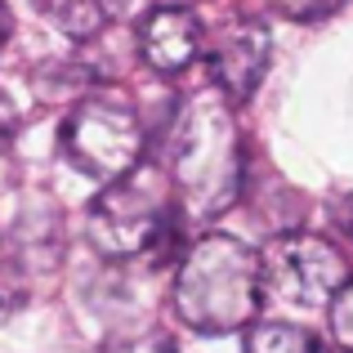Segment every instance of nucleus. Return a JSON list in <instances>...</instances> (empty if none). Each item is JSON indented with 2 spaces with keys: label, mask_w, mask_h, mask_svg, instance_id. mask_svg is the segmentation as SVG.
I'll use <instances>...</instances> for the list:
<instances>
[{
  "label": "nucleus",
  "mask_w": 353,
  "mask_h": 353,
  "mask_svg": "<svg viewBox=\"0 0 353 353\" xmlns=\"http://www.w3.org/2000/svg\"><path fill=\"white\" fill-rule=\"evenodd\" d=\"M170 179L188 219H219L237 206L246 188V148L224 94L201 90L179 103L170 125Z\"/></svg>",
  "instance_id": "obj_1"
},
{
  "label": "nucleus",
  "mask_w": 353,
  "mask_h": 353,
  "mask_svg": "<svg viewBox=\"0 0 353 353\" xmlns=\"http://www.w3.org/2000/svg\"><path fill=\"white\" fill-rule=\"evenodd\" d=\"M183 201L174 179L161 165H139L125 179L108 183L85 210V237L112 264H130V259H143V264L161 268L174 255H188L183 250Z\"/></svg>",
  "instance_id": "obj_2"
},
{
  "label": "nucleus",
  "mask_w": 353,
  "mask_h": 353,
  "mask_svg": "<svg viewBox=\"0 0 353 353\" xmlns=\"http://www.w3.org/2000/svg\"><path fill=\"white\" fill-rule=\"evenodd\" d=\"M264 259L228 233H206L174 268V313L197 336H233L264 304Z\"/></svg>",
  "instance_id": "obj_3"
},
{
  "label": "nucleus",
  "mask_w": 353,
  "mask_h": 353,
  "mask_svg": "<svg viewBox=\"0 0 353 353\" xmlns=\"http://www.w3.org/2000/svg\"><path fill=\"white\" fill-rule=\"evenodd\" d=\"M59 148L68 157L72 170L90 174V179L117 183L130 170H139L143 157V121L125 99L99 94V99H81L59 130Z\"/></svg>",
  "instance_id": "obj_4"
},
{
  "label": "nucleus",
  "mask_w": 353,
  "mask_h": 353,
  "mask_svg": "<svg viewBox=\"0 0 353 353\" xmlns=\"http://www.w3.org/2000/svg\"><path fill=\"white\" fill-rule=\"evenodd\" d=\"M264 286L300 309H331L353 282L349 259L318 233H277L264 246Z\"/></svg>",
  "instance_id": "obj_5"
},
{
  "label": "nucleus",
  "mask_w": 353,
  "mask_h": 353,
  "mask_svg": "<svg viewBox=\"0 0 353 353\" xmlns=\"http://www.w3.org/2000/svg\"><path fill=\"white\" fill-rule=\"evenodd\" d=\"M273 59V36H268L264 18L255 14H228L215 32L206 36V72L210 90L224 94L228 103H246L259 90Z\"/></svg>",
  "instance_id": "obj_6"
},
{
  "label": "nucleus",
  "mask_w": 353,
  "mask_h": 353,
  "mask_svg": "<svg viewBox=\"0 0 353 353\" xmlns=\"http://www.w3.org/2000/svg\"><path fill=\"white\" fill-rule=\"evenodd\" d=\"M134 50L148 72L157 77H179L206 54V27L188 5H157L139 18Z\"/></svg>",
  "instance_id": "obj_7"
},
{
  "label": "nucleus",
  "mask_w": 353,
  "mask_h": 353,
  "mask_svg": "<svg viewBox=\"0 0 353 353\" xmlns=\"http://www.w3.org/2000/svg\"><path fill=\"white\" fill-rule=\"evenodd\" d=\"M130 5H134V0H36V9H41L63 36H72V41H94V36H103L112 23H121V18L130 14Z\"/></svg>",
  "instance_id": "obj_8"
},
{
  "label": "nucleus",
  "mask_w": 353,
  "mask_h": 353,
  "mask_svg": "<svg viewBox=\"0 0 353 353\" xmlns=\"http://www.w3.org/2000/svg\"><path fill=\"white\" fill-rule=\"evenodd\" d=\"M246 353H331V345L309 327L291 322H259L246 331Z\"/></svg>",
  "instance_id": "obj_9"
},
{
  "label": "nucleus",
  "mask_w": 353,
  "mask_h": 353,
  "mask_svg": "<svg viewBox=\"0 0 353 353\" xmlns=\"http://www.w3.org/2000/svg\"><path fill=\"white\" fill-rule=\"evenodd\" d=\"M268 9H273L277 18H286V23H322V18H331L345 0H264Z\"/></svg>",
  "instance_id": "obj_10"
},
{
  "label": "nucleus",
  "mask_w": 353,
  "mask_h": 353,
  "mask_svg": "<svg viewBox=\"0 0 353 353\" xmlns=\"http://www.w3.org/2000/svg\"><path fill=\"white\" fill-rule=\"evenodd\" d=\"M327 322H331V340L353 353V282L336 295V304L327 309Z\"/></svg>",
  "instance_id": "obj_11"
},
{
  "label": "nucleus",
  "mask_w": 353,
  "mask_h": 353,
  "mask_svg": "<svg viewBox=\"0 0 353 353\" xmlns=\"http://www.w3.org/2000/svg\"><path fill=\"white\" fill-rule=\"evenodd\" d=\"M103 353H174L165 331H134V336H117L108 340Z\"/></svg>",
  "instance_id": "obj_12"
},
{
  "label": "nucleus",
  "mask_w": 353,
  "mask_h": 353,
  "mask_svg": "<svg viewBox=\"0 0 353 353\" xmlns=\"http://www.w3.org/2000/svg\"><path fill=\"white\" fill-rule=\"evenodd\" d=\"M336 228H340V233H345V237L353 241V192L336 201Z\"/></svg>",
  "instance_id": "obj_13"
},
{
  "label": "nucleus",
  "mask_w": 353,
  "mask_h": 353,
  "mask_svg": "<svg viewBox=\"0 0 353 353\" xmlns=\"http://www.w3.org/2000/svg\"><path fill=\"white\" fill-rule=\"evenodd\" d=\"M9 36H14V14H9V5H5V0H0V54H5Z\"/></svg>",
  "instance_id": "obj_14"
},
{
  "label": "nucleus",
  "mask_w": 353,
  "mask_h": 353,
  "mask_svg": "<svg viewBox=\"0 0 353 353\" xmlns=\"http://www.w3.org/2000/svg\"><path fill=\"white\" fill-rule=\"evenodd\" d=\"M9 134H14V108H9V99L0 94V143H5Z\"/></svg>",
  "instance_id": "obj_15"
},
{
  "label": "nucleus",
  "mask_w": 353,
  "mask_h": 353,
  "mask_svg": "<svg viewBox=\"0 0 353 353\" xmlns=\"http://www.w3.org/2000/svg\"><path fill=\"white\" fill-rule=\"evenodd\" d=\"M9 309H14V291H9V282L0 277V313H9Z\"/></svg>",
  "instance_id": "obj_16"
}]
</instances>
